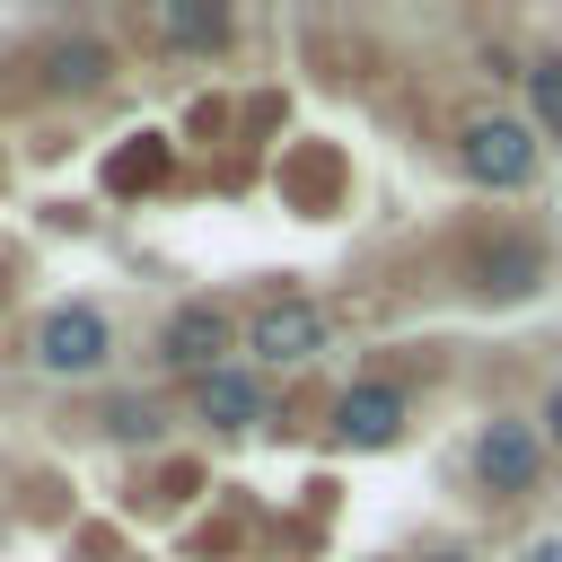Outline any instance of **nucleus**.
Listing matches in <instances>:
<instances>
[{
	"mask_svg": "<svg viewBox=\"0 0 562 562\" xmlns=\"http://www.w3.org/2000/svg\"><path fill=\"white\" fill-rule=\"evenodd\" d=\"M448 158H457V176L474 193H501V202L544 184V132L527 114H509V105H465L448 123Z\"/></svg>",
	"mask_w": 562,
	"mask_h": 562,
	"instance_id": "2",
	"label": "nucleus"
},
{
	"mask_svg": "<svg viewBox=\"0 0 562 562\" xmlns=\"http://www.w3.org/2000/svg\"><path fill=\"white\" fill-rule=\"evenodd\" d=\"M544 281H553V237L544 228H527V220L501 211V220H474L457 237V290L474 307H527Z\"/></svg>",
	"mask_w": 562,
	"mask_h": 562,
	"instance_id": "1",
	"label": "nucleus"
},
{
	"mask_svg": "<svg viewBox=\"0 0 562 562\" xmlns=\"http://www.w3.org/2000/svg\"><path fill=\"white\" fill-rule=\"evenodd\" d=\"M114 79H123V53H114V35H97V26H44V35L26 44V88L53 97V105H88V97H105Z\"/></svg>",
	"mask_w": 562,
	"mask_h": 562,
	"instance_id": "6",
	"label": "nucleus"
},
{
	"mask_svg": "<svg viewBox=\"0 0 562 562\" xmlns=\"http://www.w3.org/2000/svg\"><path fill=\"white\" fill-rule=\"evenodd\" d=\"M149 360L167 369V378H211V369H228V360H246V316L220 299V290H184L167 316H158V334H149Z\"/></svg>",
	"mask_w": 562,
	"mask_h": 562,
	"instance_id": "4",
	"label": "nucleus"
},
{
	"mask_svg": "<svg viewBox=\"0 0 562 562\" xmlns=\"http://www.w3.org/2000/svg\"><path fill=\"white\" fill-rule=\"evenodd\" d=\"M26 360L44 378H97V369H114V316L97 299H53L26 325Z\"/></svg>",
	"mask_w": 562,
	"mask_h": 562,
	"instance_id": "8",
	"label": "nucleus"
},
{
	"mask_svg": "<svg viewBox=\"0 0 562 562\" xmlns=\"http://www.w3.org/2000/svg\"><path fill=\"white\" fill-rule=\"evenodd\" d=\"M334 299H307V290H263L255 307H246V369H316L325 351H334Z\"/></svg>",
	"mask_w": 562,
	"mask_h": 562,
	"instance_id": "5",
	"label": "nucleus"
},
{
	"mask_svg": "<svg viewBox=\"0 0 562 562\" xmlns=\"http://www.w3.org/2000/svg\"><path fill=\"white\" fill-rule=\"evenodd\" d=\"M536 430H544V448L562 457V369L544 378V395H536Z\"/></svg>",
	"mask_w": 562,
	"mask_h": 562,
	"instance_id": "13",
	"label": "nucleus"
},
{
	"mask_svg": "<svg viewBox=\"0 0 562 562\" xmlns=\"http://www.w3.org/2000/svg\"><path fill=\"white\" fill-rule=\"evenodd\" d=\"M97 430L123 439V448H158V439H167V404H149V395H114Z\"/></svg>",
	"mask_w": 562,
	"mask_h": 562,
	"instance_id": "12",
	"label": "nucleus"
},
{
	"mask_svg": "<svg viewBox=\"0 0 562 562\" xmlns=\"http://www.w3.org/2000/svg\"><path fill=\"white\" fill-rule=\"evenodd\" d=\"M272 378L263 369H246V360H228V369H211V378H193L184 386V422L193 430H211V439H246V430H272Z\"/></svg>",
	"mask_w": 562,
	"mask_h": 562,
	"instance_id": "9",
	"label": "nucleus"
},
{
	"mask_svg": "<svg viewBox=\"0 0 562 562\" xmlns=\"http://www.w3.org/2000/svg\"><path fill=\"white\" fill-rule=\"evenodd\" d=\"M518 88H527V123L544 140H562V44H536L527 70H518Z\"/></svg>",
	"mask_w": 562,
	"mask_h": 562,
	"instance_id": "11",
	"label": "nucleus"
},
{
	"mask_svg": "<svg viewBox=\"0 0 562 562\" xmlns=\"http://www.w3.org/2000/svg\"><path fill=\"white\" fill-rule=\"evenodd\" d=\"M413 562H483V553H474V544H422Z\"/></svg>",
	"mask_w": 562,
	"mask_h": 562,
	"instance_id": "14",
	"label": "nucleus"
},
{
	"mask_svg": "<svg viewBox=\"0 0 562 562\" xmlns=\"http://www.w3.org/2000/svg\"><path fill=\"white\" fill-rule=\"evenodd\" d=\"M527 562H562V544H536V553H527Z\"/></svg>",
	"mask_w": 562,
	"mask_h": 562,
	"instance_id": "15",
	"label": "nucleus"
},
{
	"mask_svg": "<svg viewBox=\"0 0 562 562\" xmlns=\"http://www.w3.org/2000/svg\"><path fill=\"white\" fill-rule=\"evenodd\" d=\"M132 35H140V44H158V53L220 61V53H237L246 18H237V9H132Z\"/></svg>",
	"mask_w": 562,
	"mask_h": 562,
	"instance_id": "10",
	"label": "nucleus"
},
{
	"mask_svg": "<svg viewBox=\"0 0 562 562\" xmlns=\"http://www.w3.org/2000/svg\"><path fill=\"white\" fill-rule=\"evenodd\" d=\"M413 378H395V369H360V378H342L334 395H325V430H334V448H395L404 430H413Z\"/></svg>",
	"mask_w": 562,
	"mask_h": 562,
	"instance_id": "7",
	"label": "nucleus"
},
{
	"mask_svg": "<svg viewBox=\"0 0 562 562\" xmlns=\"http://www.w3.org/2000/svg\"><path fill=\"white\" fill-rule=\"evenodd\" d=\"M544 474H553V448H544L536 413H483V422H474V439H465V483H474L492 509L536 501Z\"/></svg>",
	"mask_w": 562,
	"mask_h": 562,
	"instance_id": "3",
	"label": "nucleus"
}]
</instances>
